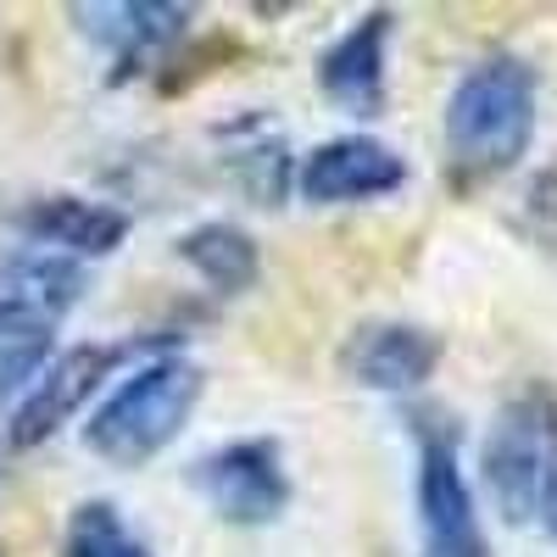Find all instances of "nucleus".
<instances>
[{"instance_id":"obj_13","label":"nucleus","mask_w":557,"mask_h":557,"mask_svg":"<svg viewBox=\"0 0 557 557\" xmlns=\"http://www.w3.org/2000/svg\"><path fill=\"white\" fill-rule=\"evenodd\" d=\"M173 257L190 268L212 296H246L262 278V246L235 218H201L173 240Z\"/></svg>"},{"instance_id":"obj_17","label":"nucleus","mask_w":557,"mask_h":557,"mask_svg":"<svg viewBox=\"0 0 557 557\" xmlns=\"http://www.w3.org/2000/svg\"><path fill=\"white\" fill-rule=\"evenodd\" d=\"M0 557H7V552H0Z\"/></svg>"},{"instance_id":"obj_12","label":"nucleus","mask_w":557,"mask_h":557,"mask_svg":"<svg viewBox=\"0 0 557 557\" xmlns=\"http://www.w3.org/2000/svg\"><path fill=\"white\" fill-rule=\"evenodd\" d=\"M228 184L240 196H251V207H285L290 184H296V157H290V139L268 112L246 107L240 117H228L212 128Z\"/></svg>"},{"instance_id":"obj_3","label":"nucleus","mask_w":557,"mask_h":557,"mask_svg":"<svg viewBox=\"0 0 557 557\" xmlns=\"http://www.w3.org/2000/svg\"><path fill=\"white\" fill-rule=\"evenodd\" d=\"M480 485L502 524H541L557 496V391L546 380L502 396L480 435Z\"/></svg>"},{"instance_id":"obj_8","label":"nucleus","mask_w":557,"mask_h":557,"mask_svg":"<svg viewBox=\"0 0 557 557\" xmlns=\"http://www.w3.org/2000/svg\"><path fill=\"white\" fill-rule=\"evenodd\" d=\"M78 23V34L89 45H101L112 62V84H128L139 73H151L173 45L184 39V28L196 23V7L178 0H89V7L67 12Z\"/></svg>"},{"instance_id":"obj_16","label":"nucleus","mask_w":557,"mask_h":557,"mask_svg":"<svg viewBox=\"0 0 557 557\" xmlns=\"http://www.w3.org/2000/svg\"><path fill=\"white\" fill-rule=\"evenodd\" d=\"M541 530H546V535L557 541V496H552V507H546V519H541Z\"/></svg>"},{"instance_id":"obj_6","label":"nucleus","mask_w":557,"mask_h":557,"mask_svg":"<svg viewBox=\"0 0 557 557\" xmlns=\"http://www.w3.org/2000/svg\"><path fill=\"white\" fill-rule=\"evenodd\" d=\"M134 357V341H84L57 351L51 362L28 380V391L12 401L7 418V441L17 451H34L51 435H62L73 418H84V407H96V396L107 391V380Z\"/></svg>"},{"instance_id":"obj_1","label":"nucleus","mask_w":557,"mask_h":557,"mask_svg":"<svg viewBox=\"0 0 557 557\" xmlns=\"http://www.w3.org/2000/svg\"><path fill=\"white\" fill-rule=\"evenodd\" d=\"M541 134V67L519 51H491L457 73L441 139L446 162L462 184L507 178L535 146Z\"/></svg>"},{"instance_id":"obj_10","label":"nucleus","mask_w":557,"mask_h":557,"mask_svg":"<svg viewBox=\"0 0 557 557\" xmlns=\"http://www.w3.org/2000/svg\"><path fill=\"white\" fill-rule=\"evenodd\" d=\"M391 39H396V12L374 7L357 23H346L318 57V89L323 101L346 117H385L391 101Z\"/></svg>"},{"instance_id":"obj_4","label":"nucleus","mask_w":557,"mask_h":557,"mask_svg":"<svg viewBox=\"0 0 557 557\" xmlns=\"http://www.w3.org/2000/svg\"><path fill=\"white\" fill-rule=\"evenodd\" d=\"M412 435V513H418V557H491V535L480 519L474 480L462 469V430L441 407L407 412Z\"/></svg>"},{"instance_id":"obj_9","label":"nucleus","mask_w":557,"mask_h":557,"mask_svg":"<svg viewBox=\"0 0 557 557\" xmlns=\"http://www.w3.org/2000/svg\"><path fill=\"white\" fill-rule=\"evenodd\" d=\"M441 362H446V335L412 318H368L341 346V374L357 391H380V396L424 391L441 374Z\"/></svg>"},{"instance_id":"obj_5","label":"nucleus","mask_w":557,"mask_h":557,"mask_svg":"<svg viewBox=\"0 0 557 557\" xmlns=\"http://www.w3.org/2000/svg\"><path fill=\"white\" fill-rule=\"evenodd\" d=\"M190 491L207 502V513L218 524H235V530H268L296 502L285 446L273 435H240L201 451L190 462Z\"/></svg>"},{"instance_id":"obj_7","label":"nucleus","mask_w":557,"mask_h":557,"mask_svg":"<svg viewBox=\"0 0 557 557\" xmlns=\"http://www.w3.org/2000/svg\"><path fill=\"white\" fill-rule=\"evenodd\" d=\"M412 184V162L380 134H330L318 139L312 151L296 157V184L290 190L307 207H368V201H385L401 196Z\"/></svg>"},{"instance_id":"obj_14","label":"nucleus","mask_w":557,"mask_h":557,"mask_svg":"<svg viewBox=\"0 0 557 557\" xmlns=\"http://www.w3.org/2000/svg\"><path fill=\"white\" fill-rule=\"evenodd\" d=\"M62 557H157L151 541L128 524V513L107 496H89L67 513L62 530Z\"/></svg>"},{"instance_id":"obj_2","label":"nucleus","mask_w":557,"mask_h":557,"mask_svg":"<svg viewBox=\"0 0 557 557\" xmlns=\"http://www.w3.org/2000/svg\"><path fill=\"white\" fill-rule=\"evenodd\" d=\"M201 396H207V368L190 351L162 346L96 396V407L78 424V441L107 469H146L190 430Z\"/></svg>"},{"instance_id":"obj_15","label":"nucleus","mask_w":557,"mask_h":557,"mask_svg":"<svg viewBox=\"0 0 557 557\" xmlns=\"http://www.w3.org/2000/svg\"><path fill=\"white\" fill-rule=\"evenodd\" d=\"M519 228H524L530 246H541L546 257H557V157L546 168H535V178L524 184V196H519Z\"/></svg>"},{"instance_id":"obj_11","label":"nucleus","mask_w":557,"mask_h":557,"mask_svg":"<svg viewBox=\"0 0 557 557\" xmlns=\"http://www.w3.org/2000/svg\"><path fill=\"white\" fill-rule=\"evenodd\" d=\"M12 223L34 251H57L67 262H101V257L123 251L128 228H134V218L123 207L96 201V196H73V190L28 196Z\"/></svg>"}]
</instances>
